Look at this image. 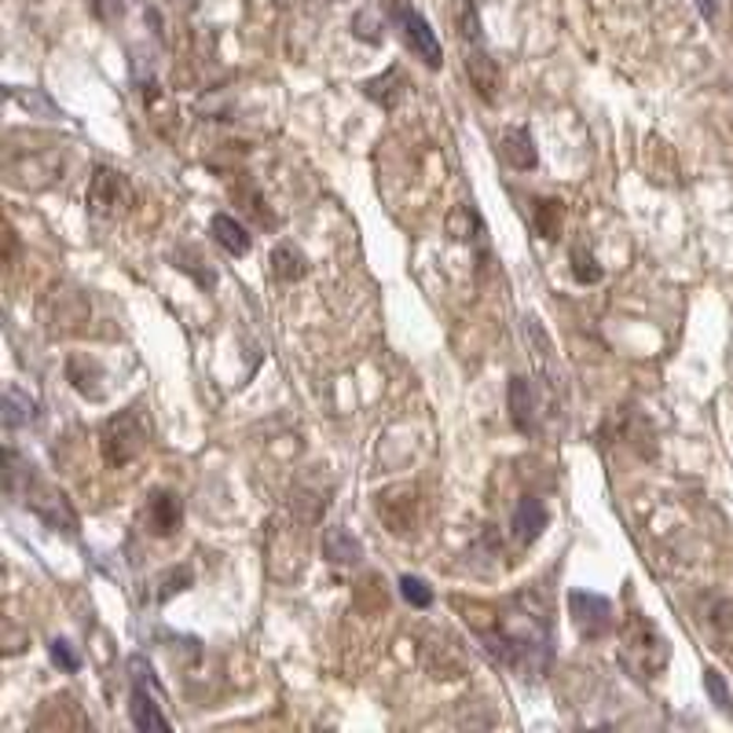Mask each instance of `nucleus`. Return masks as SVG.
<instances>
[{
	"instance_id": "nucleus-19",
	"label": "nucleus",
	"mask_w": 733,
	"mask_h": 733,
	"mask_svg": "<svg viewBox=\"0 0 733 733\" xmlns=\"http://www.w3.org/2000/svg\"><path fill=\"white\" fill-rule=\"evenodd\" d=\"M447 232H452L458 243H480V235H485V221H480V213L474 206H458V210L447 216Z\"/></svg>"
},
{
	"instance_id": "nucleus-17",
	"label": "nucleus",
	"mask_w": 733,
	"mask_h": 733,
	"mask_svg": "<svg viewBox=\"0 0 733 733\" xmlns=\"http://www.w3.org/2000/svg\"><path fill=\"white\" fill-rule=\"evenodd\" d=\"M271 276L279 282H298L309 276V257H304L293 243H279L271 249Z\"/></svg>"
},
{
	"instance_id": "nucleus-3",
	"label": "nucleus",
	"mask_w": 733,
	"mask_h": 733,
	"mask_svg": "<svg viewBox=\"0 0 733 733\" xmlns=\"http://www.w3.org/2000/svg\"><path fill=\"white\" fill-rule=\"evenodd\" d=\"M147 436H151V422H147V414H144L140 403L118 411L114 419H107L103 433H100V447H103L107 466H114V469L129 466L147 447Z\"/></svg>"
},
{
	"instance_id": "nucleus-23",
	"label": "nucleus",
	"mask_w": 733,
	"mask_h": 733,
	"mask_svg": "<svg viewBox=\"0 0 733 733\" xmlns=\"http://www.w3.org/2000/svg\"><path fill=\"white\" fill-rule=\"evenodd\" d=\"M400 595H403V601H411L414 609L433 606V587L425 584L422 576H400Z\"/></svg>"
},
{
	"instance_id": "nucleus-11",
	"label": "nucleus",
	"mask_w": 733,
	"mask_h": 733,
	"mask_svg": "<svg viewBox=\"0 0 733 733\" xmlns=\"http://www.w3.org/2000/svg\"><path fill=\"white\" fill-rule=\"evenodd\" d=\"M499 151H502V158H507V166H513L518 173H529L540 166V151H535V140L524 125L507 129L499 140Z\"/></svg>"
},
{
	"instance_id": "nucleus-4",
	"label": "nucleus",
	"mask_w": 733,
	"mask_h": 733,
	"mask_svg": "<svg viewBox=\"0 0 733 733\" xmlns=\"http://www.w3.org/2000/svg\"><path fill=\"white\" fill-rule=\"evenodd\" d=\"M568 617H573L576 631L584 634L587 642H598L606 638L612 623H617V609H612L609 598L595 595V590H573V595H568Z\"/></svg>"
},
{
	"instance_id": "nucleus-13",
	"label": "nucleus",
	"mask_w": 733,
	"mask_h": 733,
	"mask_svg": "<svg viewBox=\"0 0 733 733\" xmlns=\"http://www.w3.org/2000/svg\"><path fill=\"white\" fill-rule=\"evenodd\" d=\"M210 235L216 238V246L227 249L232 257H246L249 246H254V235H249V227L243 221H235L232 213H213Z\"/></svg>"
},
{
	"instance_id": "nucleus-26",
	"label": "nucleus",
	"mask_w": 733,
	"mask_h": 733,
	"mask_svg": "<svg viewBox=\"0 0 733 733\" xmlns=\"http://www.w3.org/2000/svg\"><path fill=\"white\" fill-rule=\"evenodd\" d=\"M704 689H708V697H711V704H715L722 715H730L733 711V700H730V689H726V678H722L715 667H708L704 671Z\"/></svg>"
},
{
	"instance_id": "nucleus-15",
	"label": "nucleus",
	"mask_w": 733,
	"mask_h": 733,
	"mask_svg": "<svg viewBox=\"0 0 733 733\" xmlns=\"http://www.w3.org/2000/svg\"><path fill=\"white\" fill-rule=\"evenodd\" d=\"M323 557L334 565H359L364 543L353 532H345L342 524H331V529H323Z\"/></svg>"
},
{
	"instance_id": "nucleus-18",
	"label": "nucleus",
	"mask_w": 733,
	"mask_h": 733,
	"mask_svg": "<svg viewBox=\"0 0 733 733\" xmlns=\"http://www.w3.org/2000/svg\"><path fill=\"white\" fill-rule=\"evenodd\" d=\"M37 419V400L23 392L19 386H8L4 389V425L8 430H23Z\"/></svg>"
},
{
	"instance_id": "nucleus-16",
	"label": "nucleus",
	"mask_w": 733,
	"mask_h": 733,
	"mask_svg": "<svg viewBox=\"0 0 733 733\" xmlns=\"http://www.w3.org/2000/svg\"><path fill=\"white\" fill-rule=\"evenodd\" d=\"M129 719L136 730H169V719L158 711V693H151L147 686H133L129 697Z\"/></svg>"
},
{
	"instance_id": "nucleus-29",
	"label": "nucleus",
	"mask_w": 733,
	"mask_h": 733,
	"mask_svg": "<svg viewBox=\"0 0 733 733\" xmlns=\"http://www.w3.org/2000/svg\"><path fill=\"white\" fill-rule=\"evenodd\" d=\"M23 103H26V111H45L48 118H63V114L56 111V103H48L41 92H26V96H23Z\"/></svg>"
},
{
	"instance_id": "nucleus-24",
	"label": "nucleus",
	"mask_w": 733,
	"mask_h": 733,
	"mask_svg": "<svg viewBox=\"0 0 733 733\" xmlns=\"http://www.w3.org/2000/svg\"><path fill=\"white\" fill-rule=\"evenodd\" d=\"M48 656H52V664H56L59 671H67V675L81 671V656H78V649H74L67 638H52L48 642Z\"/></svg>"
},
{
	"instance_id": "nucleus-27",
	"label": "nucleus",
	"mask_w": 733,
	"mask_h": 733,
	"mask_svg": "<svg viewBox=\"0 0 733 733\" xmlns=\"http://www.w3.org/2000/svg\"><path fill=\"white\" fill-rule=\"evenodd\" d=\"M458 30H463V41L466 45H485V37H480V15H477V4H463V15H458Z\"/></svg>"
},
{
	"instance_id": "nucleus-28",
	"label": "nucleus",
	"mask_w": 733,
	"mask_h": 733,
	"mask_svg": "<svg viewBox=\"0 0 733 733\" xmlns=\"http://www.w3.org/2000/svg\"><path fill=\"white\" fill-rule=\"evenodd\" d=\"M89 12L100 19L103 26H114L122 23L125 15V0H89Z\"/></svg>"
},
{
	"instance_id": "nucleus-30",
	"label": "nucleus",
	"mask_w": 733,
	"mask_h": 733,
	"mask_svg": "<svg viewBox=\"0 0 733 733\" xmlns=\"http://www.w3.org/2000/svg\"><path fill=\"white\" fill-rule=\"evenodd\" d=\"M162 4L166 8H173V12H195V8H199V0H162Z\"/></svg>"
},
{
	"instance_id": "nucleus-8",
	"label": "nucleus",
	"mask_w": 733,
	"mask_h": 733,
	"mask_svg": "<svg viewBox=\"0 0 733 733\" xmlns=\"http://www.w3.org/2000/svg\"><path fill=\"white\" fill-rule=\"evenodd\" d=\"M180 521H184V502H180V496L177 491H169V488H158V491H151L147 496V507H144V524H147V532L151 535H173L180 529Z\"/></svg>"
},
{
	"instance_id": "nucleus-25",
	"label": "nucleus",
	"mask_w": 733,
	"mask_h": 733,
	"mask_svg": "<svg viewBox=\"0 0 733 733\" xmlns=\"http://www.w3.org/2000/svg\"><path fill=\"white\" fill-rule=\"evenodd\" d=\"M195 584V573H191V565H180V568H169L166 576L158 579V601H169L173 595H180V590H188Z\"/></svg>"
},
{
	"instance_id": "nucleus-10",
	"label": "nucleus",
	"mask_w": 733,
	"mask_h": 733,
	"mask_svg": "<svg viewBox=\"0 0 733 733\" xmlns=\"http://www.w3.org/2000/svg\"><path fill=\"white\" fill-rule=\"evenodd\" d=\"M510 529H513V540H518V546H532L535 540H540V535L551 529V513H546L543 499L524 496L518 502V510H513Z\"/></svg>"
},
{
	"instance_id": "nucleus-5",
	"label": "nucleus",
	"mask_w": 733,
	"mask_h": 733,
	"mask_svg": "<svg viewBox=\"0 0 733 733\" xmlns=\"http://www.w3.org/2000/svg\"><path fill=\"white\" fill-rule=\"evenodd\" d=\"M392 19H397V26L403 30V41H408V48L419 56L425 67L430 70H441L444 67V48L441 41H436L433 26L425 23L419 8L403 4V0H397V8H392Z\"/></svg>"
},
{
	"instance_id": "nucleus-14",
	"label": "nucleus",
	"mask_w": 733,
	"mask_h": 733,
	"mask_svg": "<svg viewBox=\"0 0 733 733\" xmlns=\"http://www.w3.org/2000/svg\"><path fill=\"white\" fill-rule=\"evenodd\" d=\"M67 378H70V386L81 392V397L107 400V386H100V381H107V370L96 364V359H89V356H70V359H67Z\"/></svg>"
},
{
	"instance_id": "nucleus-12",
	"label": "nucleus",
	"mask_w": 733,
	"mask_h": 733,
	"mask_svg": "<svg viewBox=\"0 0 733 733\" xmlns=\"http://www.w3.org/2000/svg\"><path fill=\"white\" fill-rule=\"evenodd\" d=\"M466 74H469V81H474L480 100H488V103L496 100L499 67H496V59L485 52V45H466Z\"/></svg>"
},
{
	"instance_id": "nucleus-6",
	"label": "nucleus",
	"mask_w": 733,
	"mask_h": 733,
	"mask_svg": "<svg viewBox=\"0 0 733 733\" xmlns=\"http://www.w3.org/2000/svg\"><path fill=\"white\" fill-rule=\"evenodd\" d=\"M26 507L34 510L48 529L67 532V535L78 532V513H74V507L59 488L41 485V480H26Z\"/></svg>"
},
{
	"instance_id": "nucleus-20",
	"label": "nucleus",
	"mask_w": 733,
	"mask_h": 733,
	"mask_svg": "<svg viewBox=\"0 0 733 733\" xmlns=\"http://www.w3.org/2000/svg\"><path fill=\"white\" fill-rule=\"evenodd\" d=\"M532 227L543 238H557V232H562V199H535Z\"/></svg>"
},
{
	"instance_id": "nucleus-2",
	"label": "nucleus",
	"mask_w": 733,
	"mask_h": 733,
	"mask_svg": "<svg viewBox=\"0 0 733 733\" xmlns=\"http://www.w3.org/2000/svg\"><path fill=\"white\" fill-rule=\"evenodd\" d=\"M667 656H671V649H667L660 628L653 620H645L642 612H631L620 631V664L634 678L649 682V678H656L667 667Z\"/></svg>"
},
{
	"instance_id": "nucleus-21",
	"label": "nucleus",
	"mask_w": 733,
	"mask_h": 733,
	"mask_svg": "<svg viewBox=\"0 0 733 733\" xmlns=\"http://www.w3.org/2000/svg\"><path fill=\"white\" fill-rule=\"evenodd\" d=\"M392 85H400V67H389L381 78H370L367 85H364V92L370 96L375 103H381L386 111H392V107L400 103V96H403V89H392Z\"/></svg>"
},
{
	"instance_id": "nucleus-31",
	"label": "nucleus",
	"mask_w": 733,
	"mask_h": 733,
	"mask_svg": "<svg viewBox=\"0 0 733 733\" xmlns=\"http://www.w3.org/2000/svg\"><path fill=\"white\" fill-rule=\"evenodd\" d=\"M697 8H700V15H704L708 23H711V19H715V15H719V0H697Z\"/></svg>"
},
{
	"instance_id": "nucleus-7",
	"label": "nucleus",
	"mask_w": 733,
	"mask_h": 733,
	"mask_svg": "<svg viewBox=\"0 0 733 733\" xmlns=\"http://www.w3.org/2000/svg\"><path fill=\"white\" fill-rule=\"evenodd\" d=\"M129 199H133V191H129V180L118 169L100 166L92 173V180H89V213L92 216H118L129 206Z\"/></svg>"
},
{
	"instance_id": "nucleus-1",
	"label": "nucleus",
	"mask_w": 733,
	"mask_h": 733,
	"mask_svg": "<svg viewBox=\"0 0 733 733\" xmlns=\"http://www.w3.org/2000/svg\"><path fill=\"white\" fill-rule=\"evenodd\" d=\"M480 645L524 682H540L554 664V620L540 598L521 595L496 617V628L480 631Z\"/></svg>"
},
{
	"instance_id": "nucleus-22",
	"label": "nucleus",
	"mask_w": 733,
	"mask_h": 733,
	"mask_svg": "<svg viewBox=\"0 0 733 733\" xmlns=\"http://www.w3.org/2000/svg\"><path fill=\"white\" fill-rule=\"evenodd\" d=\"M573 276H576V282H584V287H595V282H601V276H606V271H601V265H598V257L590 254L587 246H573Z\"/></svg>"
},
{
	"instance_id": "nucleus-9",
	"label": "nucleus",
	"mask_w": 733,
	"mask_h": 733,
	"mask_svg": "<svg viewBox=\"0 0 733 733\" xmlns=\"http://www.w3.org/2000/svg\"><path fill=\"white\" fill-rule=\"evenodd\" d=\"M507 403H510V422L513 430L524 433V436H535L540 433V400H535V386L529 378H510V392H507Z\"/></svg>"
}]
</instances>
